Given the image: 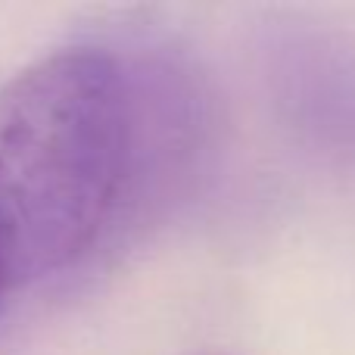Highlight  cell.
Listing matches in <instances>:
<instances>
[{"label":"cell","instance_id":"1","mask_svg":"<svg viewBox=\"0 0 355 355\" xmlns=\"http://www.w3.org/2000/svg\"><path fill=\"white\" fill-rule=\"evenodd\" d=\"M147 166L128 53L62 47L0 87V275L10 290L75 265L137 196Z\"/></svg>","mask_w":355,"mask_h":355},{"label":"cell","instance_id":"2","mask_svg":"<svg viewBox=\"0 0 355 355\" xmlns=\"http://www.w3.org/2000/svg\"><path fill=\"white\" fill-rule=\"evenodd\" d=\"M6 293H10V284H6V281H3V275H0V302H3V296H6Z\"/></svg>","mask_w":355,"mask_h":355}]
</instances>
